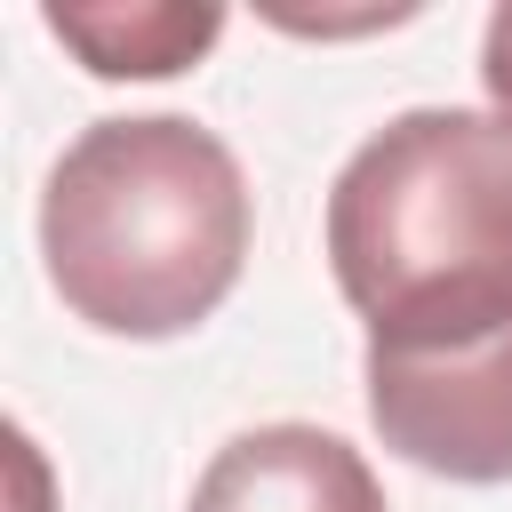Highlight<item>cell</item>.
Segmentation results:
<instances>
[{
	"label": "cell",
	"instance_id": "8992f818",
	"mask_svg": "<svg viewBox=\"0 0 512 512\" xmlns=\"http://www.w3.org/2000/svg\"><path fill=\"white\" fill-rule=\"evenodd\" d=\"M480 88L496 104V128H512V8L488 16V40H480Z\"/></svg>",
	"mask_w": 512,
	"mask_h": 512
},
{
	"label": "cell",
	"instance_id": "7a4b0ae2",
	"mask_svg": "<svg viewBox=\"0 0 512 512\" xmlns=\"http://www.w3.org/2000/svg\"><path fill=\"white\" fill-rule=\"evenodd\" d=\"M40 256L72 320L136 344L184 336L248 264L240 160L184 112L96 120L48 168Z\"/></svg>",
	"mask_w": 512,
	"mask_h": 512
},
{
	"label": "cell",
	"instance_id": "5b68a950",
	"mask_svg": "<svg viewBox=\"0 0 512 512\" xmlns=\"http://www.w3.org/2000/svg\"><path fill=\"white\" fill-rule=\"evenodd\" d=\"M48 32L80 48L96 80H168L224 32V8H64L56 0Z\"/></svg>",
	"mask_w": 512,
	"mask_h": 512
},
{
	"label": "cell",
	"instance_id": "3957f363",
	"mask_svg": "<svg viewBox=\"0 0 512 512\" xmlns=\"http://www.w3.org/2000/svg\"><path fill=\"white\" fill-rule=\"evenodd\" d=\"M368 416L416 472L464 488L512 480V328L456 352H368Z\"/></svg>",
	"mask_w": 512,
	"mask_h": 512
},
{
	"label": "cell",
	"instance_id": "6da1fadb",
	"mask_svg": "<svg viewBox=\"0 0 512 512\" xmlns=\"http://www.w3.org/2000/svg\"><path fill=\"white\" fill-rule=\"evenodd\" d=\"M328 272L368 352H456L512 328V128L456 104L384 120L328 192Z\"/></svg>",
	"mask_w": 512,
	"mask_h": 512
},
{
	"label": "cell",
	"instance_id": "277c9868",
	"mask_svg": "<svg viewBox=\"0 0 512 512\" xmlns=\"http://www.w3.org/2000/svg\"><path fill=\"white\" fill-rule=\"evenodd\" d=\"M192 512H384V488L352 440L320 424H256L208 456Z\"/></svg>",
	"mask_w": 512,
	"mask_h": 512
}]
</instances>
